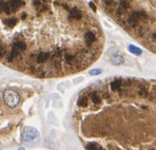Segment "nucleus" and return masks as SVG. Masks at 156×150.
<instances>
[{"mask_svg": "<svg viewBox=\"0 0 156 150\" xmlns=\"http://www.w3.org/2000/svg\"><path fill=\"white\" fill-rule=\"evenodd\" d=\"M3 99L4 103L8 105L10 108H16L20 102V96L16 91L12 89H8L3 93Z\"/></svg>", "mask_w": 156, "mask_h": 150, "instance_id": "obj_1", "label": "nucleus"}, {"mask_svg": "<svg viewBox=\"0 0 156 150\" xmlns=\"http://www.w3.org/2000/svg\"><path fill=\"white\" fill-rule=\"evenodd\" d=\"M39 136V132L37 129L32 127H25L21 131V141L24 143H31L36 141Z\"/></svg>", "mask_w": 156, "mask_h": 150, "instance_id": "obj_2", "label": "nucleus"}, {"mask_svg": "<svg viewBox=\"0 0 156 150\" xmlns=\"http://www.w3.org/2000/svg\"><path fill=\"white\" fill-rule=\"evenodd\" d=\"M147 18V14L144 12V11H136L134 12L131 16L128 19V23L131 25H136L138 21H140L142 19Z\"/></svg>", "mask_w": 156, "mask_h": 150, "instance_id": "obj_3", "label": "nucleus"}, {"mask_svg": "<svg viewBox=\"0 0 156 150\" xmlns=\"http://www.w3.org/2000/svg\"><path fill=\"white\" fill-rule=\"evenodd\" d=\"M51 57V54L49 52H40L36 56V61L38 64H44L46 60H49Z\"/></svg>", "mask_w": 156, "mask_h": 150, "instance_id": "obj_4", "label": "nucleus"}, {"mask_svg": "<svg viewBox=\"0 0 156 150\" xmlns=\"http://www.w3.org/2000/svg\"><path fill=\"white\" fill-rule=\"evenodd\" d=\"M70 19H77V20H80L82 18V13L81 11L77 8H73L71 11H70V15H69Z\"/></svg>", "mask_w": 156, "mask_h": 150, "instance_id": "obj_5", "label": "nucleus"}, {"mask_svg": "<svg viewBox=\"0 0 156 150\" xmlns=\"http://www.w3.org/2000/svg\"><path fill=\"white\" fill-rule=\"evenodd\" d=\"M123 87V79H115V80H113L110 85V88L112 91H118V90H120Z\"/></svg>", "mask_w": 156, "mask_h": 150, "instance_id": "obj_6", "label": "nucleus"}, {"mask_svg": "<svg viewBox=\"0 0 156 150\" xmlns=\"http://www.w3.org/2000/svg\"><path fill=\"white\" fill-rule=\"evenodd\" d=\"M12 49H14V50H16L17 52H23V51L27 50V44H25V42L23 41H15L14 44H12Z\"/></svg>", "mask_w": 156, "mask_h": 150, "instance_id": "obj_7", "label": "nucleus"}, {"mask_svg": "<svg viewBox=\"0 0 156 150\" xmlns=\"http://www.w3.org/2000/svg\"><path fill=\"white\" fill-rule=\"evenodd\" d=\"M95 38H96L95 34H94L92 31H89L84 34V42L88 44V46H90V44H93L94 40H95Z\"/></svg>", "mask_w": 156, "mask_h": 150, "instance_id": "obj_8", "label": "nucleus"}, {"mask_svg": "<svg viewBox=\"0 0 156 150\" xmlns=\"http://www.w3.org/2000/svg\"><path fill=\"white\" fill-rule=\"evenodd\" d=\"M8 4L12 8L13 12H15L17 8H19L23 4V0H8Z\"/></svg>", "mask_w": 156, "mask_h": 150, "instance_id": "obj_9", "label": "nucleus"}, {"mask_svg": "<svg viewBox=\"0 0 156 150\" xmlns=\"http://www.w3.org/2000/svg\"><path fill=\"white\" fill-rule=\"evenodd\" d=\"M65 63H67L69 66H71V67H73V66L76 65V57L72 54H65Z\"/></svg>", "mask_w": 156, "mask_h": 150, "instance_id": "obj_10", "label": "nucleus"}, {"mask_svg": "<svg viewBox=\"0 0 156 150\" xmlns=\"http://www.w3.org/2000/svg\"><path fill=\"white\" fill-rule=\"evenodd\" d=\"M111 64L114 66H120L123 64V58L121 56H118V55H115L111 58Z\"/></svg>", "mask_w": 156, "mask_h": 150, "instance_id": "obj_11", "label": "nucleus"}, {"mask_svg": "<svg viewBox=\"0 0 156 150\" xmlns=\"http://www.w3.org/2000/svg\"><path fill=\"white\" fill-rule=\"evenodd\" d=\"M129 51L132 53V54H134V55H142V49L138 48V47L133 46V44H131V46H129Z\"/></svg>", "mask_w": 156, "mask_h": 150, "instance_id": "obj_12", "label": "nucleus"}, {"mask_svg": "<svg viewBox=\"0 0 156 150\" xmlns=\"http://www.w3.org/2000/svg\"><path fill=\"white\" fill-rule=\"evenodd\" d=\"M77 105L79 107H87L88 106V98L85 96H80L78 98Z\"/></svg>", "mask_w": 156, "mask_h": 150, "instance_id": "obj_13", "label": "nucleus"}, {"mask_svg": "<svg viewBox=\"0 0 156 150\" xmlns=\"http://www.w3.org/2000/svg\"><path fill=\"white\" fill-rule=\"evenodd\" d=\"M4 23H5V25H8V27H14V25L17 23V19L16 18L5 19V20H4Z\"/></svg>", "mask_w": 156, "mask_h": 150, "instance_id": "obj_14", "label": "nucleus"}, {"mask_svg": "<svg viewBox=\"0 0 156 150\" xmlns=\"http://www.w3.org/2000/svg\"><path fill=\"white\" fill-rule=\"evenodd\" d=\"M91 98H92V102L94 103V104H100L101 103V99H100V96L98 95L97 93H92L91 94Z\"/></svg>", "mask_w": 156, "mask_h": 150, "instance_id": "obj_15", "label": "nucleus"}, {"mask_svg": "<svg viewBox=\"0 0 156 150\" xmlns=\"http://www.w3.org/2000/svg\"><path fill=\"white\" fill-rule=\"evenodd\" d=\"M87 148L89 150H103V148H102L100 145L95 144V143H93V144H89Z\"/></svg>", "mask_w": 156, "mask_h": 150, "instance_id": "obj_16", "label": "nucleus"}, {"mask_svg": "<svg viewBox=\"0 0 156 150\" xmlns=\"http://www.w3.org/2000/svg\"><path fill=\"white\" fill-rule=\"evenodd\" d=\"M102 73V70L101 69H93V70H91L90 71V75H99V74H101Z\"/></svg>", "mask_w": 156, "mask_h": 150, "instance_id": "obj_17", "label": "nucleus"}, {"mask_svg": "<svg viewBox=\"0 0 156 150\" xmlns=\"http://www.w3.org/2000/svg\"><path fill=\"white\" fill-rule=\"evenodd\" d=\"M6 53V50L3 46H0V57H3V55Z\"/></svg>", "mask_w": 156, "mask_h": 150, "instance_id": "obj_18", "label": "nucleus"}, {"mask_svg": "<svg viewBox=\"0 0 156 150\" xmlns=\"http://www.w3.org/2000/svg\"><path fill=\"white\" fill-rule=\"evenodd\" d=\"M41 4H42V2L40 1V0H34V5H35L36 8H40Z\"/></svg>", "mask_w": 156, "mask_h": 150, "instance_id": "obj_19", "label": "nucleus"}, {"mask_svg": "<svg viewBox=\"0 0 156 150\" xmlns=\"http://www.w3.org/2000/svg\"><path fill=\"white\" fill-rule=\"evenodd\" d=\"M89 5H90V8H91L93 11H96V6H95V4H94V3H92V2H90Z\"/></svg>", "mask_w": 156, "mask_h": 150, "instance_id": "obj_20", "label": "nucleus"}, {"mask_svg": "<svg viewBox=\"0 0 156 150\" xmlns=\"http://www.w3.org/2000/svg\"><path fill=\"white\" fill-rule=\"evenodd\" d=\"M2 4H3V1H2V0H0V12L2 11Z\"/></svg>", "mask_w": 156, "mask_h": 150, "instance_id": "obj_21", "label": "nucleus"}, {"mask_svg": "<svg viewBox=\"0 0 156 150\" xmlns=\"http://www.w3.org/2000/svg\"><path fill=\"white\" fill-rule=\"evenodd\" d=\"M25 17H27V14H25V13H23V14H22V18H25Z\"/></svg>", "mask_w": 156, "mask_h": 150, "instance_id": "obj_22", "label": "nucleus"}, {"mask_svg": "<svg viewBox=\"0 0 156 150\" xmlns=\"http://www.w3.org/2000/svg\"><path fill=\"white\" fill-rule=\"evenodd\" d=\"M41 1H44V2H48L49 0H41Z\"/></svg>", "mask_w": 156, "mask_h": 150, "instance_id": "obj_23", "label": "nucleus"}, {"mask_svg": "<svg viewBox=\"0 0 156 150\" xmlns=\"http://www.w3.org/2000/svg\"><path fill=\"white\" fill-rule=\"evenodd\" d=\"M18 150H24V149H23V148H19Z\"/></svg>", "mask_w": 156, "mask_h": 150, "instance_id": "obj_24", "label": "nucleus"}, {"mask_svg": "<svg viewBox=\"0 0 156 150\" xmlns=\"http://www.w3.org/2000/svg\"><path fill=\"white\" fill-rule=\"evenodd\" d=\"M152 150H154V149H152Z\"/></svg>", "mask_w": 156, "mask_h": 150, "instance_id": "obj_25", "label": "nucleus"}]
</instances>
